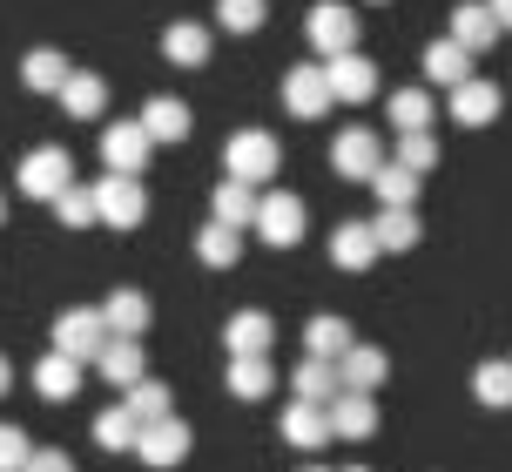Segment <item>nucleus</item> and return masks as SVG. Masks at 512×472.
I'll use <instances>...</instances> for the list:
<instances>
[{
    "mask_svg": "<svg viewBox=\"0 0 512 472\" xmlns=\"http://www.w3.org/2000/svg\"><path fill=\"white\" fill-rule=\"evenodd\" d=\"M270 385H277L270 358H230V398L256 405V398H270Z\"/></svg>",
    "mask_w": 512,
    "mask_h": 472,
    "instance_id": "c756f323",
    "label": "nucleus"
},
{
    "mask_svg": "<svg viewBox=\"0 0 512 472\" xmlns=\"http://www.w3.org/2000/svg\"><path fill=\"white\" fill-rule=\"evenodd\" d=\"M304 196H290V189H270V196H256V216L250 230L270 243V250H290V243H304Z\"/></svg>",
    "mask_w": 512,
    "mask_h": 472,
    "instance_id": "f03ea898",
    "label": "nucleus"
},
{
    "mask_svg": "<svg viewBox=\"0 0 512 472\" xmlns=\"http://www.w3.org/2000/svg\"><path fill=\"white\" fill-rule=\"evenodd\" d=\"M223 344H230V358H270L277 324H270V311H236L230 324H223Z\"/></svg>",
    "mask_w": 512,
    "mask_h": 472,
    "instance_id": "4468645a",
    "label": "nucleus"
},
{
    "mask_svg": "<svg viewBox=\"0 0 512 472\" xmlns=\"http://www.w3.org/2000/svg\"><path fill=\"white\" fill-rule=\"evenodd\" d=\"M27 452H34V439H27L21 425H0V472H21Z\"/></svg>",
    "mask_w": 512,
    "mask_h": 472,
    "instance_id": "a19ab883",
    "label": "nucleus"
},
{
    "mask_svg": "<svg viewBox=\"0 0 512 472\" xmlns=\"http://www.w3.org/2000/svg\"><path fill=\"white\" fill-rule=\"evenodd\" d=\"M0 216H7V196H0Z\"/></svg>",
    "mask_w": 512,
    "mask_h": 472,
    "instance_id": "49530a36",
    "label": "nucleus"
},
{
    "mask_svg": "<svg viewBox=\"0 0 512 472\" xmlns=\"http://www.w3.org/2000/svg\"><path fill=\"white\" fill-rule=\"evenodd\" d=\"M384 250H378V236H371V223H337L331 236V263L337 270H371Z\"/></svg>",
    "mask_w": 512,
    "mask_h": 472,
    "instance_id": "aec40b11",
    "label": "nucleus"
},
{
    "mask_svg": "<svg viewBox=\"0 0 512 472\" xmlns=\"http://www.w3.org/2000/svg\"><path fill=\"white\" fill-rule=\"evenodd\" d=\"M236 250H243V230H230V223H203V230H196V257H203L209 270H230Z\"/></svg>",
    "mask_w": 512,
    "mask_h": 472,
    "instance_id": "473e14b6",
    "label": "nucleus"
},
{
    "mask_svg": "<svg viewBox=\"0 0 512 472\" xmlns=\"http://www.w3.org/2000/svg\"><path fill=\"white\" fill-rule=\"evenodd\" d=\"M452 41L472 48V54H486L492 41H499V21H492L486 0H459V7H452Z\"/></svg>",
    "mask_w": 512,
    "mask_h": 472,
    "instance_id": "a211bd4d",
    "label": "nucleus"
},
{
    "mask_svg": "<svg viewBox=\"0 0 512 472\" xmlns=\"http://www.w3.org/2000/svg\"><path fill=\"white\" fill-rule=\"evenodd\" d=\"M499 102H506V95H499L492 81L465 75L459 88H452V122H459V129H486L492 115H499Z\"/></svg>",
    "mask_w": 512,
    "mask_h": 472,
    "instance_id": "2eb2a0df",
    "label": "nucleus"
},
{
    "mask_svg": "<svg viewBox=\"0 0 512 472\" xmlns=\"http://www.w3.org/2000/svg\"><path fill=\"white\" fill-rule=\"evenodd\" d=\"M351 472H371V466H351Z\"/></svg>",
    "mask_w": 512,
    "mask_h": 472,
    "instance_id": "de8ad7c7",
    "label": "nucleus"
},
{
    "mask_svg": "<svg viewBox=\"0 0 512 472\" xmlns=\"http://www.w3.org/2000/svg\"><path fill=\"white\" fill-rule=\"evenodd\" d=\"M506 365H512V358H506Z\"/></svg>",
    "mask_w": 512,
    "mask_h": 472,
    "instance_id": "09e8293b",
    "label": "nucleus"
},
{
    "mask_svg": "<svg viewBox=\"0 0 512 472\" xmlns=\"http://www.w3.org/2000/svg\"><path fill=\"white\" fill-rule=\"evenodd\" d=\"M135 432H142V419H135L128 405H108L102 419H95V446H102V452H128V446H135Z\"/></svg>",
    "mask_w": 512,
    "mask_h": 472,
    "instance_id": "f704fd0d",
    "label": "nucleus"
},
{
    "mask_svg": "<svg viewBox=\"0 0 512 472\" xmlns=\"http://www.w3.org/2000/svg\"><path fill=\"white\" fill-rule=\"evenodd\" d=\"M142 216H149L142 176H115V169H108L102 183H95V223H108V230H135Z\"/></svg>",
    "mask_w": 512,
    "mask_h": 472,
    "instance_id": "20e7f679",
    "label": "nucleus"
},
{
    "mask_svg": "<svg viewBox=\"0 0 512 472\" xmlns=\"http://www.w3.org/2000/svg\"><path fill=\"white\" fill-rule=\"evenodd\" d=\"M142 129H149V142H182V135H189V108H182L176 95H155V102L142 108Z\"/></svg>",
    "mask_w": 512,
    "mask_h": 472,
    "instance_id": "cd10ccee",
    "label": "nucleus"
},
{
    "mask_svg": "<svg viewBox=\"0 0 512 472\" xmlns=\"http://www.w3.org/2000/svg\"><path fill=\"white\" fill-rule=\"evenodd\" d=\"M14 392V365H7V358H0V398Z\"/></svg>",
    "mask_w": 512,
    "mask_h": 472,
    "instance_id": "c03bdc74",
    "label": "nucleus"
},
{
    "mask_svg": "<svg viewBox=\"0 0 512 472\" xmlns=\"http://www.w3.org/2000/svg\"><path fill=\"white\" fill-rule=\"evenodd\" d=\"M277 162H283V149H277V135L270 129H236L230 135V149H223V176H236V183H270L277 176Z\"/></svg>",
    "mask_w": 512,
    "mask_h": 472,
    "instance_id": "f257e3e1",
    "label": "nucleus"
},
{
    "mask_svg": "<svg viewBox=\"0 0 512 472\" xmlns=\"http://www.w3.org/2000/svg\"><path fill=\"white\" fill-rule=\"evenodd\" d=\"M472 61H479V54H472V48H459V41L445 34V41H432V48H425V75H432L438 88H459V81L472 75Z\"/></svg>",
    "mask_w": 512,
    "mask_h": 472,
    "instance_id": "b1692460",
    "label": "nucleus"
},
{
    "mask_svg": "<svg viewBox=\"0 0 512 472\" xmlns=\"http://www.w3.org/2000/svg\"><path fill=\"white\" fill-rule=\"evenodd\" d=\"M81 378H88V365H75V358H61V351H48V358L34 365V392L48 398V405H68V398L81 392Z\"/></svg>",
    "mask_w": 512,
    "mask_h": 472,
    "instance_id": "f3484780",
    "label": "nucleus"
},
{
    "mask_svg": "<svg viewBox=\"0 0 512 472\" xmlns=\"http://www.w3.org/2000/svg\"><path fill=\"white\" fill-rule=\"evenodd\" d=\"M122 405H128V412H135L142 425H149V419H169V412H176V398H169V385H155L149 371H142L135 385H122Z\"/></svg>",
    "mask_w": 512,
    "mask_h": 472,
    "instance_id": "c85d7f7f",
    "label": "nucleus"
},
{
    "mask_svg": "<svg viewBox=\"0 0 512 472\" xmlns=\"http://www.w3.org/2000/svg\"><path fill=\"white\" fill-rule=\"evenodd\" d=\"M102 344H108L102 311L75 304V311H61V317H54V351H61V358H75V365H95V358H102Z\"/></svg>",
    "mask_w": 512,
    "mask_h": 472,
    "instance_id": "39448f33",
    "label": "nucleus"
},
{
    "mask_svg": "<svg viewBox=\"0 0 512 472\" xmlns=\"http://www.w3.org/2000/svg\"><path fill=\"white\" fill-rule=\"evenodd\" d=\"M283 108H290L297 122H317V115L331 108V81H324V61H304V68H290V75H283Z\"/></svg>",
    "mask_w": 512,
    "mask_h": 472,
    "instance_id": "9d476101",
    "label": "nucleus"
},
{
    "mask_svg": "<svg viewBox=\"0 0 512 472\" xmlns=\"http://www.w3.org/2000/svg\"><path fill=\"white\" fill-rule=\"evenodd\" d=\"M263 14H270L263 0H216V21L230 27V34H256V27H263Z\"/></svg>",
    "mask_w": 512,
    "mask_h": 472,
    "instance_id": "58836bf2",
    "label": "nucleus"
},
{
    "mask_svg": "<svg viewBox=\"0 0 512 472\" xmlns=\"http://www.w3.org/2000/svg\"><path fill=\"white\" fill-rule=\"evenodd\" d=\"M297 472H324V466H297Z\"/></svg>",
    "mask_w": 512,
    "mask_h": 472,
    "instance_id": "a18cd8bd",
    "label": "nucleus"
},
{
    "mask_svg": "<svg viewBox=\"0 0 512 472\" xmlns=\"http://www.w3.org/2000/svg\"><path fill=\"white\" fill-rule=\"evenodd\" d=\"M149 156H155V142H149L142 122H108V129H102V162L115 169V176H142Z\"/></svg>",
    "mask_w": 512,
    "mask_h": 472,
    "instance_id": "6e6552de",
    "label": "nucleus"
},
{
    "mask_svg": "<svg viewBox=\"0 0 512 472\" xmlns=\"http://www.w3.org/2000/svg\"><path fill=\"white\" fill-rule=\"evenodd\" d=\"M162 54H169V68H203L209 61V27L176 21L169 34H162Z\"/></svg>",
    "mask_w": 512,
    "mask_h": 472,
    "instance_id": "393cba45",
    "label": "nucleus"
},
{
    "mask_svg": "<svg viewBox=\"0 0 512 472\" xmlns=\"http://www.w3.org/2000/svg\"><path fill=\"white\" fill-rule=\"evenodd\" d=\"M68 183H75V156H68V149L48 142V149H27L21 156V189L34 196V203H54Z\"/></svg>",
    "mask_w": 512,
    "mask_h": 472,
    "instance_id": "423d86ee",
    "label": "nucleus"
},
{
    "mask_svg": "<svg viewBox=\"0 0 512 472\" xmlns=\"http://www.w3.org/2000/svg\"><path fill=\"white\" fill-rule=\"evenodd\" d=\"M384 378H391V358H384L378 344H358V338H351V351L337 358V385H344V392H378Z\"/></svg>",
    "mask_w": 512,
    "mask_h": 472,
    "instance_id": "ddd939ff",
    "label": "nucleus"
},
{
    "mask_svg": "<svg viewBox=\"0 0 512 472\" xmlns=\"http://www.w3.org/2000/svg\"><path fill=\"white\" fill-rule=\"evenodd\" d=\"M189 446H196V432H189V425L169 412V419H149V425H142L128 452H135L149 472H169V466H182V459H189Z\"/></svg>",
    "mask_w": 512,
    "mask_h": 472,
    "instance_id": "7ed1b4c3",
    "label": "nucleus"
},
{
    "mask_svg": "<svg viewBox=\"0 0 512 472\" xmlns=\"http://www.w3.org/2000/svg\"><path fill=\"white\" fill-rule=\"evenodd\" d=\"M216 223H230V230H250V216H256V189L250 183H236V176H223V189H216Z\"/></svg>",
    "mask_w": 512,
    "mask_h": 472,
    "instance_id": "2f4dec72",
    "label": "nucleus"
},
{
    "mask_svg": "<svg viewBox=\"0 0 512 472\" xmlns=\"http://www.w3.org/2000/svg\"><path fill=\"white\" fill-rule=\"evenodd\" d=\"M290 392L310 398V405H331L344 385H337V365H331V358H310V351H304V365H297V378H290Z\"/></svg>",
    "mask_w": 512,
    "mask_h": 472,
    "instance_id": "a878e982",
    "label": "nucleus"
},
{
    "mask_svg": "<svg viewBox=\"0 0 512 472\" xmlns=\"http://www.w3.org/2000/svg\"><path fill=\"white\" fill-rule=\"evenodd\" d=\"M324 81H331V102H371L378 95V61H364L358 48L344 54H324Z\"/></svg>",
    "mask_w": 512,
    "mask_h": 472,
    "instance_id": "0eeeda50",
    "label": "nucleus"
},
{
    "mask_svg": "<svg viewBox=\"0 0 512 472\" xmlns=\"http://www.w3.org/2000/svg\"><path fill=\"white\" fill-rule=\"evenodd\" d=\"M432 95H425V88H398V95H391V129L405 135V129H432Z\"/></svg>",
    "mask_w": 512,
    "mask_h": 472,
    "instance_id": "c9c22d12",
    "label": "nucleus"
},
{
    "mask_svg": "<svg viewBox=\"0 0 512 472\" xmlns=\"http://www.w3.org/2000/svg\"><path fill=\"white\" fill-rule=\"evenodd\" d=\"M324 412H331V439H371V432H378V405H371V392H337Z\"/></svg>",
    "mask_w": 512,
    "mask_h": 472,
    "instance_id": "dca6fc26",
    "label": "nucleus"
},
{
    "mask_svg": "<svg viewBox=\"0 0 512 472\" xmlns=\"http://www.w3.org/2000/svg\"><path fill=\"white\" fill-rule=\"evenodd\" d=\"M398 162L425 176V169L438 162V142H432V129H405V135H398Z\"/></svg>",
    "mask_w": 512,
    "mask_h": 472,
    "instance_id": "ea45409f",
    "label": "nucleus"
},
{
    "mask_svg": "<svg viewBox=\"0 0 512 472\" xmlns=\"http://www.w3.org/2000/svg\"><path fill=\"white\" fill-rule=\"evenodd\" d=\"M21 472H75V459H68V452H27Z\"/></svg>",
    "mask_w": 512,
    "mask_h": 472,
    "instance_id": "79ce46f5",
    "label": "nucleus"
},
{
    "mask_svg": "<svg viewBox=\"0 0 512 472\" xmlns=\"http://www.w3.org/2000/svg\"><path fill=\"white\" fill-rule=\"evenodd\" d=\"M54 102L68 108L75 122H88V115H102V108H108V81L88 75V68H68V81H61V95H54Z\"/></svg>",
    "mask_w": 512,
    "mask_h": 472,
    "instance_id": "6ab92c4d",
    "label": "nucleus"
},
{
    "mask_svg": "<svg viewBox=\"0 0 512 472\" xmlns=\"http://www.w3.org/2000/svg\"><path fill=\"white\" fill-rule=\"evenodd\" d=\"M418 183H425V176L405 169V162H378V169H371V189H378L384 210H411V203H418Z\"/></svg>",
    "mask_w": 512,
    "mask_h": 472,
    "instance_id": "5701e85b",
    "label": "nucleus"
},
{
    "mask_svg": "<svg viewBox=\"0 0 512 472\" xmlns=\"http://www.w3.org/2000/svg\"><path fill=\"white\" fill-rule=\"evenodd\" d=\"M371 236H378V250H411V243H418V216L411 210H378L371 216Z\"/></svg>",
    "mask_w": 512,
    "mask_h": 472,
    "instance_id": "e433bc0d",
    "label": "nucleus"
},
{
    "mask_svg": "<svg viewBox=\"0 0 512 472\" xmlns=\"http://www.w3.org/2000/svg\"><path fill=\"white\" fill-rule=\"evenodd\" d=\"M21 81L34 88V95H61V81H68V54H54V48H34L21 61Z\"/></svg>",
    "mask_w": 512,
    "mask_h": 472,
    "instance_id": "7c9ffc66",
    "label": "nucleus"
},
{
    "mask_svg": "<svg viewBox=\"0 0 512 472\" xmlns=\"http://www.w3.org/2000/svg\"><path fill=\"white\" fill-rule=\"evenodd\" d=\"M277 432H283V446H297V452H324L331 446V412L310 405V398H297V405H283Z\"/></svg>",
    "mask_w": 512,
    "mask_h": 472,
    "instance_id": "f8f14e48",
    "label": "nucleus"
},
{
    "mask_svg": "<svg viewBox=\"0 0 512 472\" xmlns=\"http://www.w3.org/2000/svg\"><path fill=\"white\" fill-rule=\"evenodd\" d=\"M149 297H142V290H115V297H108L102 304V324H108V338H142V331H149Z\"/></svg>",
    "mask_w": 512,
    "mask_h": 472,
    "instance_id": "412c9836",
    "label": "nucleus"
},
{
    "mask_svg": "<svg viewBox=\"0 0 512 472\" xmlns=\"http://www.w3.org/2000/svg\"><path fill=\"white\" fill-rule=\"evenodd\" d=\"M492 7V21H499V34H512V0H486Z\"/></svg>",
    "mask_w": 512,
    "mask_h": 472,
    "instance_id": "37998d69",
    "label": "nucleus"
},
{
    "mask_svg": "<svg viewBox=\"0 0 512 472\" xmlns=\"http://www.w3.org/2000/svg\"><path fill=\"white\" fill-rule=\"evenodd\" d=\"M310 48H317V54L358 48V7H344V0H317V7H310Z\"/></svg>",
    "mask_w": 512,
    "mask_h": 472,
    "instance_id": "1a4fd4ad",
    "label": "nucleus"
},
{
    "mask_svg": "<svg viewBox=\"0 0 512 472\" xmlns=\"http://www.w3.org/2000/svg\"><path fill=\"white\" fill-rule=\"evenodd\" d=\"M351 338H358V331H351L337 311H317V317L304 324V351H310V358H331V365L351 351Z\"/></svg>",
    "mask_w": 512,
    "mask_h": 472,
    "instance_id": "4be33fe9",
    "label": "nucleus"
},
{
    "mask_svg": "<svg viewBox=\"0 0 512 472\" xmlns=\"http://www.w3.org/2000/svg\"><path fill=\"white\" fill-rule=\"evenodd\" d=\"M472 392H479V405L506 412V405H512V365H506V358H486V365L472 371Z\"/></svg>",
    "mask_w": 512,
    "mask_h": 472,
    "instance_id": "72a5a7b5",
    "label": "nucleus"
},
{
    "mask_svg": "<svg viewBox=\"0 0 512 472\" xmlns=\"http://www.w3.org/2000/svg\"><path fill=\"white\" fill-rule=\"evenodd\" d=\"M384 162V142L371 129H344L331 142V169L344 176V183H371V169Z\"/></svg>",
    "mask_w": 512,
    "mask_h": 472,
    "instance_id": "9b49d317",
    "label": "nucleus"
},
{
    "mask_svg": "<svg viewBox=\"0 0 512 472\" xmlns=\"http://www.w3.org/2000/svg\"><path fill=\"white\" fill-rule=\"evenodd\" d=\"M54 216H61L68 230H88V223H95V189L68 183V189H61V196H54Z\"/></svg>",
    "mask_w": 512,
    "mask_h": 472,
    "instance_id": "4c0bfd02",
    "label": "nucleus"
},
{
    "mask_svg": "<svg viewBox=\"0 0 512 472\" xmlns=\"http://www.w3.org/2000/svg\"><path fill=\"white\" fill-rule=\"evenodd\" d=\"M95 371H102L108 385H135V378H142V338H108Z\"/></svg>",
    "mask_w": 512,
    "mask_h": 472,
    "instance_id": "bb28decb",
    "label": "nucleus"
}]
</instances>
